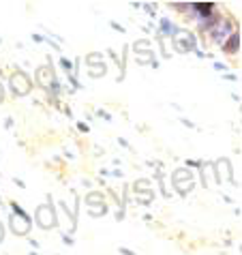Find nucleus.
Masks as SVG:
<instances>
[{
    "label": "nucleus",
    "mask_w": 242,
    "mask_h": 255,
    "mask_svg": "<svg viewBox=\"0 0 242 255\" xmlns=\"http://www.w3.org/2000/svg\"><path fill=\"white\" fill-rule=\"evenodd\" d=\"M238 47H240V34H238V32H232V34H230V43L225 45V49H227L230 54H234Z\"/></svg>",
    "instance_id": "f257e3e1"
},
{
    "label": "nucleus",
    "mask_w": 242,
    "mask_h": 255,
    "mask_svg": "<svg viewBox=\"0 0 242 255\" xmlns=\"http://www.w3.org/2000/svg\"><path fill=\"white\" fill-rule=\"evenodd\" d=\"M230 28H232L230 22H223V30L219 28V30L215 32V41H217V43H223V41H225V39H223V34H225V32H230Z\"/></svg>",
    "instance_id": "f03ea898"
},
{
    "label": "nucleus",
    "mask_w": 242,
    "mask_h": 255,
    "mask_svg": "<svg viewBox=\"0 0 242 255\" xmlns=\"http://www.w3.org/2000/svg\"><path fill=\"white\" fill-rule=\"evenodd\" d=\"M195 11H199L202 15L208 17V13L212 11V2H197V4H195Z\"/></svg>",
    "instance_id": "7ed1b4c3"
}]
</instances>
